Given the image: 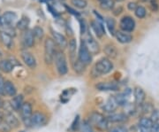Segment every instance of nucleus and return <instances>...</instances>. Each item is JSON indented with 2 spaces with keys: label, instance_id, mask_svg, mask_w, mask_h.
<instances>
[{
  "label": "nucleus",
  "instance_id": "obj_1",
  "mask_svg": "<svg viewBox=\"0 0 159 132\" xmlns=\"http://www.w3.org/2000/svg\"><path fill=\"white\" fill-rule=\"evenodd\" d=\"M113 69V64L108 58L104 57L100 59L97 61L95 67L91 71V75H95L94 77H98L103 75H107Z\"/></svg>",
  "mask_w": 159,
  "mask_h": 132
},
{
  "label": "nucleus",
  "instance_id": "obj_2",
  "mask_svg": "<svg viewBox=\"0 0 159 132\" xmlns=\"http://www.w3.org/2000/svg\"><path fill=\"white\" fill-rule=\"evenodd\" d=\"M89 121L91 126L96 128L99 131H105L109 129L110 122L107 120V117L97 111H93L89 115Z\"/></svg>",
  "mask_w": 159,
  "mask_h": 132
},
{
  "label": "nucleus",
  "instance_id": "obj_3",
  "mask_svg": "<svg viewBox=\"0 0 159 132\" xmlns=\"http://www.w3.org/2000/svg\"><path fill=\"white\" fill-rule=\"evenodd\" d=\"M54 62L56 65V69L58 75L63 76L68 73V65H67L66 57V54L61 50L57 51L56 52L55 58H54Z\"/></svg>",
  "mask_w": 159,
  "mask_h": 132
},
{
  "label": "nucleus",
  "instance_id": "obj_4",
  "mask_svg": "<svg viewBox=\"0 0 159 132\" xmlns=\"http://www.w3.org/2000/svg\"><path fill=\"white\" fill-rule=\"evenodd\" d=\"M57 52V47L54 40L48 37L44 42V61L47 65H51L54 61L55 54Z\"/></svg>",
  "mask_w": 159,
  "mask_h": 132
},
{
  "label": "nucleus",
  "instance_id": "obj_5",
  "mask_svg": "<svg viewBox=\"0 0 159 132\" xmlns=\"http://www.w3.org/2000/svg\"><path fill=\"white\" fill-rule=\"evenodd\" d=\"M20 118L24 122L25 126H31V116L33 115L32 105L29 102H24L22 106L20 109Z\"/></svg>",
  "mask_w": 159,
  "mask_h": 132
},
{
  "label": "nucleus",
  "instance_id": "obj_6",
  "mask_svg": "<svg viewBox=\"0 0 159 132\" xmlns=\"http://www.w3.org/2000/svg\"><path fill=\"white\" fill-rule=\"evenodd\" d=\"M84 35H85L84 36V39L82 41L85 44V45L88 48V50L93 55L98 54L99 52H100V46L98 45V43L96 41V39L89 33H88V32Z\"/></svg>",
  "mask_w": 159,
  "mask_h": 132
},
{
  "label": "nucleus",
  "instance_id": "obj_7",
  "mask_svg": "<svg viewBox=\"0 0 159 132\" xmlns=\"http://www.w3.org/2000/svg\"><path fill=\"white\" fill-rule=\"evenodd\" d=\"M78 59H80V61H81L86 66L90 65L91 62H92V54L88 50V48L86 47L85 44L83 43V41H81L80 45L79 47Z\"/></svg>",
  "mask_w": 159,
  "mask_h": 132
},
{
  "label": "nucleus",
  "instance_id": "obj_8",
  "mask_svg": "<svg viewBox=\"0 0 159 132\" xmlns=\"http://www.w3.org/2000/svg\"><path fill=\"white\" fill-rule=\"evenodd\" d=\"M47 122V116L40 111H35L31 116V126L41 127L45 125Z\"/></svg>",
  "mask_w": 159,
  "mask_h": 132
},
{
  "label": "nucleus",
  "instance_id": "obj_9",
  "mask_svg": "<svg viewBox=\"0 0 159 132\" xmlns=\"http://www.w3.org/2000/svg\"><path fill=\"white\" fill-rule=\"evenodd\" d=\"M119 27L124 32H132L135 28V21L130 16H124L119 22Z\"/></svg>",
  "mask_w": 159,
  "mask_h": 132
},
{
  "label": "nucleus",
  "instance_id": "obj_10",
  "mask_svg": "<svg viewBox=\"0 0 159 132\" xmlns=\"http://www.w3.org/2000/svg\"><path fill=\"white\" fill-rule=\"evenodd\" d=\"M51 35H52V39L54 40L55 44L61 50L66 49L68 46V41L64 35L59 33V32H57L55 30H51Z\"/></svg>",
  "mask_w": 159,
  "mask_h": 132
},
{
  "label": "nucleus",
  "instance_id": "obj_11",
  "mask_svg": "<svg viewBox=\"0 0 159 132\" xmlns=\"http://www.w3.org/2000/svg\"><path fill=\"white\" fill-rule=\"evenodd\" d=\"M95 87L100 92H115L119 89V84L114 82H100Z\"/></svg>",
  "mask_w": 159,
  "mask_h": 132
},
{
  "label": "nucleus",
  "instance_id": "obj_12",
  "mask_svg": "<svg viewBox=\"0 0 159 132\" xmlns=\"http://www.w3.org/2000/svg\"><path fill=\"white\" fill-rule=\"evenodd\" d=\"M21 39H22V45L25 48H32L34 45L35 38H34L32 30L30 29H27L23 31Z\"/></svg>",
  "mask_w": 159,
  "mask_h": 132
},
{
  "label": "nucleus",
  "instance_id": "obj_13",
  "mask_svg": "<svg viewBox=\"0 0 159 132\" xmlns=\"http://www.w3.org/2000/svg\"><path fill=\"white\" fill-rule=\"evenodd\" d=\"M20 56L22 59L23 62L25 63L26 66H28L29 68L34 69L36 67V59L34 56L31 52L28 51H22L20 53Z\"/></svg>",
  "mask_w": 159,
  "mask_h": 132
},
{
  "label": "nucleus",
  "instance_id": "obj_14",
  "mask_svg": "<svg viewBox=\"0 0 159 132\" xmlns=\"http://www.w3.org/2000/svg\"><path fill=\"white\" fill-rule=\"evenodd\" d=\"M118 107H119V105L117 103L114 96L109 98L104 103L102 104V111H104L105 113H108V114L114 113L116 110L118 109Z\"/></svg>",
  "mask_w": 159,
  "mask_h": 132
},
{
  "label": "nucleus",
  "instance_id": "obj_15",
  "mask_svg": "<svg viewBox=\"0 0 159 132\" xmlns=\"http://www.w3.org/2000/svg\"><path fill=\"white\" fill-rule=\"evenodd\" d=\"M107 120L111 123H124L128 120V116L125 113H111L107 116Z\"/></svg>",
  "mask_w": 159,
  "mask_h": 132
},
{
  "label": "nucleus",
  "instance_id": "obj_16",
  "mask_svg": "<svg viewBox=\"0 0 159 132\" xmlns=\"http://www.w3.org/2000/svg\"><path fill=\"white\" fill-rule=\"evenodd\" d=\"M154 122L149 117H142L139 121V129L141 132H151V128Z\"/></svg>",
  "mask_w": 159,
  "mask_h": 132
},
{
  "label": "nucleus",
  "instance_id": "obj_17",
  "mask_svg": "<svg viewBox=\"0 0 159 132\" xmlns=\"http://www.w3.org/2000/svg\"><path fill=\"white\" fill-rule=\"evenodd\" d=\"M134 103L137 106L144 103V101L146 99V93L142 88L139 86L135 87L134 90Z\"/></svg>",
  "mask_w": 159,
  "mask_h": 132
},
{
  "label": "nucleus",
  "instance_id": "obj_18",
  "mask_svg": "<svg viewBox=\"0 0 159 132\" xmlns=\"http://www.w3.org/2000/svg\"><path fill=\"white\" fill-rule=\"evenodd\" d=\"M5 115V119H6V122L8 123V125L11 127V130L16 129L20 126V121L18 120V118L13 115L10 111H6V113H4Z\"/></svg>",
  "mask_w": 159,
  "mask_h": 132
},
{
  "label": "nucleus",
  "instance_id": "obj_19",
  "mask_svg": "<svg viewBox=\"0 0 159 132\" xmlns=\"http://www.w3.org/2000/svg\"><path fill=\"white\" fill-rule=\"evenodd\" d=\"M22 95H15L14 97H12L10 100V106L13 111H20V107L22 106L24 100H23Z\"/></svg>",
  "mask_w": 159,
  "mask_h": 132
},
{
  "label": "nucleus",
  "instance_id": "obj_20",
  "mask_svg": "<svg viewBox=\"0 0 159 132\" xmlns=\"http://www.w3.org/2000/svg\"><path fill=\"white\" fill-rule=\"evenodd\" d=\"M90 27L95 32V34L97 35V37L99 38H101L102 35L105 34V30L102 26V23L99 22L98 21H92L90 22Z\"/></svg>",
  "mask_w": 159,
  "mask_h": 132
},
{
  "label": "nucleus",
  "instance_id": "obj_21",
  "mask_svg": "<svg viewBox=\"0 0 159 132\" xmlns=\"http://www.w3.org/2000/svg\"><path fill=\"white\" fill-rule=\"evenodd\" d=\"M114 35L120 44H129L133 41V36L124 31H117Z\"/></svg>",
  "mask_w": 159,
  "mask_h": 132
},
{
  "label": "nucleus",
  "instance_id": "obj_22",
  "mask_svg": "<svg viewBox=\"0 0 159 132\" xmlns=\"http://www.w3.org/2000/svg\"><path fill=\"white\" fill-rule=\"evenodd\" d=\"M4 93L9 97H14L17 95V89L11 81H6L4 86Z\"/></svg>",
  "mask_w": 159,
  "mask_h": 132
},
{
  "label": "nucleus",
  "instance_id": "obj_23",
  "mask_svg": "<svg viewBox=\"0 0 159 132\" xmlns=\"http://www.w3.org/2000/svg\"><path fill=\"white\" fill-rule=\"evenodd\" d=\"M0 40L2 42V44L8 49H11V46L13 45L12 36L4 31H0Z\"/></svg>",
  "mask_w": 159,
  "mask_h": 132
},
{
  "label": "nucleus",
  "instance_id": "obj_24",
  "mask_svg": "<svg viewBox=\"0 0 159 132\" xmlns=\"http://www.w3.org/2000/svg\"><path fill=\"white\" fill-rule=\"evenodd\" d=\"M14 64L11 59H2L0 60V70L4 73H10L14 68Z\"/></svg>",
  "mask_w": 159,
  "mask_h": 132
},
{
  "label": "nucleus",
  "instance_id": "obj_25",
  "mask_svg": "<svg viewBox=\"0 0 159 132\" xmlns=\"http://www.w3.org/2000/svg\"><path fill=\"white\" fill-rule=\"evenodd\" d=\"M103 51H104V53L106 54V56L108 57V59L109 58L110 59H116V58L118 57V55H119V52H118L116 46L113 45H111V44L105 45Z\"/></svg>",
  "mask_w": 159,
  "mask_h": 132
},
{
  "label": "nucleus",
  "instance_id": "obj_26",
  "mask_svg": "<svg viewBox=\"0 0 159 132\" xmlns=\"http://www.w3.org/2000/svg\"><path fill=\"white\" fill-rule=\"evenodd\" d=\"M72 66L74 68V72L78 75H81L85 72L86 70V65L82 63L81 61H80V59L78 58H76L74 61H72Z\"/></svg>",
  "mask_w": 159,
  "mask_h": 132
},
{
  "label": "nucleus",
  "instance_id": "obj_27",
  "mask_svg": "<svg viewBox=\"0 0 159 132\" xmlns=\"http://www.w3.org/2000/svg\"><path fill=\"white\" fill-rule=\"evenodd\" d=\"M68 48L70 59H71V61H74L76 59V50H77V42H76L75 38H72L69 40Z\"/></svg>",
  "mask_w": 159,
  "mask_h": 132
},
{
  "label": "nucleus",
  "instance_id": "obj_28",
  "mask_svg": "<svg viewBox=\"0 0 159 132\" xmlns=\"http://www.w3.org/2000/svg\"><path fill=\"white\" fill-rule=\"evenodd\" d=\"M29 19L27 16H23L16 24V28L20 31H25L27 29H29Z\"/></svg>",
  "mask_w": 159,
  "mask_h": 132
},
{
  "label": "nucleus",
  "instance_id": "obj_29",
  "mask_svg": "<svg viewBox=\"0 0 159 132\" xmlns=\"http://www.w3.org/2000/svg\"><path fill=\"white\" fill-rule=\"evenodd\" d=\"M11 128L6 122L4 113L0 112V132H10Z\"/></svg>",
  "mask_w": 159,
  "mask_h": 132
},
{
  "label": "nucleus",
  "instance_id": "obj_30",
  "mask_svg": "<svg viewBox=\"0 0 159 132\" xmlns=\"http://www.w3.org/2000/svg\"><path fill=\"white\" fill-rule=\"evenodd\" d=\"M114 5H115L114 0H102V1H100L99 6L103 11H109V10L113 9Z\"/></svg>",
  "mask_w": 159,
  "mask_h": 132
},
{
  "label": "nucleus",
  "instance_id": "obj_31",
  "mask_svg": "<svg viewBox=\"0 0 159 132\" xmlns=\"http://www.w3.org/2000/svg\"><path fill=\"white\" fill-rule=\"evenodd\" d=\"M114 98L116 99L117 103L119 105V106H125L127 102V94L124 92V93H119L118 95L114 96Z\"/></svg>",
  "mask_w": 159,
  "mask_h": 132
},
{
  "label": "nucleus",
  "instance_id": "obj_32",
  "mask_svg": "<svg viewBox=\"0 0 159 132\" xmlns=\"http://www.w3.org/2000/svg\"><path fill=\"white\" fill-rule=\"evenodd\" d=\"M32 32L34 34V38L37 40L41 41L44 37V30L40 26H35L34 29H32Z\"/></svg>",
  "mask_w": 159,
  "mask_h": 132
},
{
  "label": "nucleus",
  "instance_id": "obj_33",
  "mask_svg": "<svg viewBox=\"0 0 159 132\" xmlns=\"http://www.w3.org/2000/svg\"><path fill=\"white\" fill-rule=\"evenodd\" d=\"M124 107H125V114L128 117L134 115L137 112V106L135 104L127 103Z\"/></svg>",
  "mask_w": 159,
  "mask_h": 132
},
{
  "label": "nucleus",
  "instance_id": "obj_34",
  "mask_svg": "<svg viewBox=\"0 0 159 132\" xmlns=\"http://www.w3.org/2000/svg\"><path fill=\"white\" fill-rule=\"evenodd\" d=\"M140 107H141V109H142V113L144 114V115H147V114H151L152 112H153V110L155 109V107H154V106L151 103H142L141 106H139Z\"/></svg>",
  "mask_w": 159,
  "mask_h": 132
},
{
  "label": "nucleus",
  "instance_id": "obj_35",
  "mask_svg": "<svg viewBox=\"0 0 159 132\" xmlns=\"http://www.w3.org/2000/svg\"><path fill=\"white\" fill-rule=\"evenodd\" d=\"M105 22H106V26H107V28H108L110 33L114 35L115 33H116V31H115V26H116V21H115V20L112 19V18H107Z\"/></svg>",
  "mask_w": 159,
  "mask_h": 132
},
{
  "label": "nucleus",
  "instance_id": "obj_36",
  "mask_svg": "<svg viewBox=\"0 0 159 132\" xmlns=\"http://www.w3.org/2000/svg\"><path fill=\"white\" fill-rule=\"evenodd\" d=\"M80 132H94L93 127L91 126V124L89 121H84L80 123Z\"/></svg>",
  "mask_w": 159,
  "mask_h": 132
},
{
  "label": "nucleus",
  "instance_id": "obj_37",
  "mask_svg": "<svg viewBox=\"0 0 159 132\" xmlns=\"http://www.w3.org/2000/svg\"><path fill=\"white\" fill-rule=\"evenodd\" d=\"M71 4L78 9H85L88 6L87 0H71Z\"/></svg>",
  "mask_w": 159,
  "mask_h": 132
},
{
  "label": "nucleus",
  "instance_id": "obj_38",
  "mask_svg": "<svg viewBox=\"0 0 159 132\" xmlns=\"http://www.w3.org/2000/svg\"><path fill=\"white\" fill-rule=\"evenodd\" d=\"M134 13H135V16L139 19H143V18L146 16V9L142 6H138L137 8L134 10Z\"/></svg>",
  "mask_w": 159,
  "mask_h": 132
},
{
  "label": "nucleus",
  "instance_id": "obj_39",
  "mask_svg": "<svg viewBox=\"0 0 159 132\" xmlns=\"http://www.w3.org/2000/svg\"><path fill=\"white\" fill-rule=\"evenodd\" d=\"M80 116L79 115H77V116L75 117V119H74V122L72 123L71 130H72V131H76V130H78L80 129Z\"/></svg>",
  "mask_w": 159,
  "mask_h": 132
},
{
  "label": "nucleus",
  "instance_id": "obj_40",
  "mask_svg": "<svg viewBox=\"0 0 159 132\" xmlns=\"http://www.w3.org/2000/svg\"><path fill=\"white\" fill-rule=\"evenodd\" d=\"M150 119L153 122H158L159 121V110L154 109L153 112L150 114Z\"/></svg>",
  "mask_w": 159,
  "mask_h": 132
},
{
  "label": "nucleus",
  "instance_id": "obj_41",
  "mask_svg": "<svg viewBox=\"0 0 159 132\" xmlns=\"http://www.w3.org/2000/svg\"><path fill=\"white\" fill-rule=\"evenodd\" d=\"M109 132H129L127 128H125L124 126H116L111 128Z\"/></svg>",
  "mask_w": 159,
  "mask_h": 132
},
{
  "label": "nucleus",
  "instance_id": "obj_42",
  "mask_svg": "<svg viewBox=\"0 0 159 132\" xmlns=\"http://www.w3.org/2000/svg\"><path fill=\"white\" fill-rule=\"evenodd\" d=\"M80 33L81 35H84L87 33V24L84 20H80Z\"/></svg>",
  "mask_w": 159,
  "mask_h": 132
},
{
  "label": "nucleus",
  "instance_id": "obj_43",
  "mask_svg": "<svg viewBox=\"0 0 159 132\" xmlns=\"http://www.w3.org/2000/svg\"><path fill=\"white\" fill-rule=\"evenodd\" d=\"M5 79L3 78V76L0 75V96L5 95L4 93V86H5Z\"/></svg>",
  "mask_w": 159,
  "mask_h": 132
},
{
  "label": "nucleus",
  "instance_id": "obj_44",
  "mask_svg": "<svg viewBox=\"0 0 159 132\" xmlns=\"http://www.w3.org/2000/svg\"><path fill=\"white\" fill-rule=\"evenodd\" d=\"M137 5L136 3H134V2H130V3H128V5H127V8L130 10V11H134L135 9L137 8Z\"/></svg>",
  "mask_w": 159,
  "mask_h": 132
},
{
  "label": "nucleus",
  "instance_id": "obj_45",
  "mask_svg": "<svg viewBox=\"0 0 159 132\" xmlns=\"http://www.w3.org/2000/svg\"><path fill=\"white\" fill-rule=\"evenodd\" d=\"M66 6V9L68 11V12L72 13V14H73V15H74V16H80L79 12H77L75 11V10L72 9V8H71V7H69V6Z\"/></svg>",
  "mask_w": 159,
  "mask_h": 132
},
{
  "label": "nucleus",
  "instance_id": "obj_46",
  "mask_svg": "<svg viewBox=\"0 0 159 132\" xmlns=\"http://www.w3.org/2000/svg\"><path fill=\"white\" fill-rule=\"evenodd\" d=\"M151 132H159V123L154 122L153 126L151 128Z\"/></svg>",
  "mask_w": 159,
  "mask_h": 132
},
{
  "label": "nucleus",
  "instance_id": "obj_47",
  "mask_svg": "<svg viewBox=\"0 0 159 132\" xmlns=\"http://www.w3.org/2000/svg\"><path fill=\"white\" fill-rule=\"evenodd\" d=\"M151 9L154 12H156L158 9V6H157V3L156 2V0H151Z\"/></svg>",
  "mask_w": 159,
  "mask_h": 132
},
{
  "label": "nucleus",
  "instance_id": "obj_48",
  "mask_svg": "<svg viewBox=\"0 0 159 132\" xmlns=\"http://www.w3.org/2000/svg\"><path fill=\"white\" fill-rule=\"evenodd\" d=\"M122 7L121 6H119V8H116V9H113V13L115 15H119L120 13H121V12H122Z\"/></svg>",
  "mask_w": 159,
  "mask_h": 132
},
{
  "label": "nucleus",
  "instance_id": "obj_49",
  "mask_svg": "<svg viewBox=\"0 0 159 132\" xmlns=\"http://www.w3.org/2000/svg\"><path fill=\"white\" fill-rule=\"evenodd\" d=\"M3 106H4V101H3V99H2L1 96H0V109H1Z\"/></svg>",
  "mask_w": 159,
  "mask_h": 132
},
{
  "label": "nucleus",
  "instance_id": "obj_50",
  "mask_svg": "<svg viewBox=\"0 0 159 132\" xmlns=\"http://www.w3.org/2000/svg\"><path fill=\"white\" fill-rule=\"evenodd\" d=\"M116 1H123V0H116Z\"/></svg>",
  "mask_w": 159,
  "mask_h": 132
},
{
  "label": "nucleus",
  "instance_id": "obj_51",
  "mask_svg": "<svg viewBox=\"0 0 159 132\" xmlns=\"http://www.w3.org/2000/svg\"><path fill=\"white\" fill-rule=\"evenodd\" d=\"M20 132H25V131H23V130H22V131H20Z\"/></svg>",
  "mask_w": 159,
  "mask_h": 132
},
{
  "label": "nucleus",
  "instance_id": "obj_52",
  "mask_svg": "<svg viewBox=\"0 0 159 132\" xmlns=\"http://www.w3.org/2000/svg\"><path fill=\"white\" fill-rule=\"evenodd\" d=\"M99 1H102V0H99Z\"/></svg>",
  "mask_w": 159,
  "mask_h": 132
},
{
  "label": "nucleus",
  "instance_id": "obj_53",
  "mask_svg": "<svg viewBox=\"0 0 159 132\" xmlns=\"http://www.w3.org/2000/svg\"><path fill=\"white\" fill-rule=\"evenodd\" d=\"M0 29H1V26H0Z\"/></svg>",
  "mask_w": 159,
  "mask_h": 132
}]
</instances>
